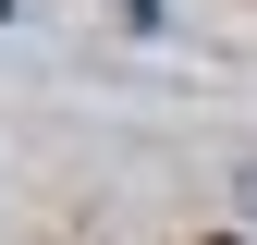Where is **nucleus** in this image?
I'll list each match as a JSON object with an SVG mask.
<instances>
[{"mask_svg": "<svg viewBox=\"0 0 257 245\" xmlns=\"http://www.w3.org/2000/svg\"><path fill=\"white\" fill-rule=\"evenodd\" d=\"M0 13H13V0H0Z\"/></svg>", "mask_w": 257, "mask_h": 245, "instance_id": "obj_2", "label": "nucleus"}, {"mask_svg": "<svg viewBox=\"0 0 257 245\" xmlns=\"http://www.w3.org/2000/svg\"><path fill=\"white\" fill-rule=\"evenodd\" d=\"M196 245H245V233H196Z\"/></svg>", "mask_w": 257, "mask_h": 245, "instance_id": "obj_1", "label": "nucleus"}]
</instances>
